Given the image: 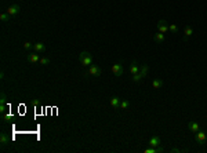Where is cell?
<instances>
[{
	"label": "cell",
	"mask_w": 207,
	"mask_h": 153,
	"mask_svg": "<svg viewBox=\"0 0 207 153\" xmlns=\"http://www.w3.org/2000/svg\"><path fill=\"white\" fill-rule=\"evenodd\" d=\"M79 61L83 66H90V65H93V55L88 51H82L79 54Z\"/></svg>",
	"instance_id": "6da1fadb"
},
{
	"label": "cell",
	"mask_w": 207,
	"mask_h": 153,
	"mask_svg": "<svg viewBox=\"0 0 207 153\" xmlns=\"http://www.w3.org/2000/svg\"><path fill=\"white\" fill-rule=\"evenodd\" d=\"M101 73H102V70H101V68L98 66V65H90L88 66V70H87V75H90V76H94V77H100Z\"/></svg>",
	"instance_id": "7a4b0ae2"
},
{
	"label": "cell",
	"mask_w": 207,
	"mask_h": 153,
	"mask_svg": "<svg viewBox=\"0 0 207 153\" xmlns=\"http://www.w3.org/2000/svg\"><path fill=\"white\" fill-rule=\"evenodd\" d=\"M157 32H162V33L169 32V24H167L166 19H159V22H157Z\"/></svg>",
	"instance_id": "3957f363"
},
{
	"label": "cell",
	"mask_w": 207,
	"mask_h": 153,
	"mask_svg": "<svg viewBox=\"0 0 207 153\" xmlns=\"http://www.w3.org/2000/svg\"><path fill=\"white\" fill-rule=\"evenodd\" d=\"M111 69H112V73L116 77H120L122 75H123V65L120 64V62H119V64L112 65V68H111Z\"/></svg>",
	"instance_id": "277c9868"
},
{
	"label": "cell",
	"mask_w": 207,
	"mask_h": 153,
	"mask_svg": "<svg viewBox=\"0 0 207 153\" xmlns=\"http://www.w3.org/2000/svg\"><path fill=\"white\" fill-rule=\"evenodd\" d=\"M26 59H28V62H31V64H36L40 61V55H39V52H29L28 55H26Z\"/></svg>",
	"instance_id": "5b68a950"
},
{
	"label": "cell",
	"mask_w": 207,
	"mask_h": 153,
	"mask_svg": "<svg viewBox=\"0 0 207 153\" xmlns=\"http://www.w3.org/2000/svg\"><path fill=\"white\" fill-rule=\"evenodd\" d=\"M195 138H196V141L199 142V145H203L204 141H206V133L202 131V130H199L197 133H195Z\"/></svg>",
	"instance_id": "8992f818"
},
{
	"label": "cell",
	"mask_w": 207,
	"mask_h": 153,
	"mask_svg": "<svg viewBox=\"0 0 207 153\" xmlns=\"http://www.w3.org/2000/svg\"><path fill=\"white\" fill-rule=\"evenodd\" d=\"M149 145L152 148H157V146H162V139L159 135H153L151 139H149Z\"/></svg>",
	"instance_id": "52a82bcc"
},
{
	"label": "cell",
	"mask_w": 207,
	"mask_h": 153,
	"mask_svg": "<svg viewBox=\"0 0 207 153\" xmlns=\"http://www.w3.org/2000/svg\"><path fill=\"white\" fill-rule=\"evenodd\" d=\"M21 11V7L18 6V4H13V6H10L8 8H7V14H10L11 17H14V15H17V14Z\"/></svg>",
	"instance_id": "ba28073f"
},
{
	"label": "cell",
	"mask_w": 207,
	"mask_h": 153,
	"mask_svg": "<svg viewBox=\"0 0 207 153\" xmlns=\"http://www.w3.org/2000/svg\"><path fill=\"white\" fill-rule=\"evenodd\" d=\"M120 102H122V99H120L119 97H112V98L109 99V103H111V106H112L113 109H116V110H119Z\"/></svg>",
	"instance_id": "9c48e42d"
},
{
	"label": "cell",
	"mask_w": 207,
	"mask_h": 153,
	"mask_svg": "<svg viewBox=\"0 0 207 153\" xmlns=\"http://www.w3.org/2000/svg\"><path fill=\"white\" fill-rule=\"evenodd\" d=\"M192 35H193V28L192 26H185V29H184V40H188Z\"/></svg>",
	"instance_id": "30bf717a"
},
{
	"label": "cell",
	"mask_w": 207,
	"mask_h": 153,
	"mask_svg": "<svg viewBox=\"0 0 207 153\" xmlns=\"http://www.w3.org/2000/svg\"><path fill=\"white\" fill-rule=\"evenodd\" d=\"M188 128L192 131V133H197V131L200 130V126H199V123H196V121H189Z\"/></svg>",
	"instance_id": "8fae6325"
},
{
	"label": "cell",
	"mask_w": 207,
	"mask_h": 153,
	"mask_svg": "<svg viewBox=\"0 0 207 153\" xmlns=\"http://www.w3.org/2000/svg\"><path fill=\"white\" fill-rule=\"evenodd\" d=\"M8 142H10L8 135H7L6 133H1V134H0V143H1V148H4L6 145H8Z\"/></svg>",
	"instance_id": "7c38bea8"
},
{
	"label": "cell",
	"mask_w": 207,
	"mask_h": 153,
	"mask_svg": "<svg viewBox=\"0 0 207 153\" xmlns=\"http://www.w3.org/2000/svg\"><path fill=\"white\" fill-rule=\"evenodd\" d=\"M153 40H155L156 43H163L164 40H166V36H164V33L157 32V33H155V36H153Z\"/></svg>",
	"instance_id": "4fadbf2b"
},
{
	"label": "cell",
	"mask_w": 207,
	"mask_h": 153,
	"mask_svg": "<svg viewBox=\"0 0 207 153\" xmlns=\"http://www.w3.org/2000/svg\"><path fill=\"white\" fill-rule=\"evenodd\" d=\"M33 50L40 54V52H44V51H46V46H44L43 43H40V41H39V43H35V46H33Z\"/></svg>",
	"instance_id": "5bb4252c"
},
{
	"label": "cell",
	"mask_w": 207,
	"mask_h": 153,
	"mask_svg": "<svg viewBox=\"0 0 207 153\" xmlns=\"http://www.w3.org/2000/svg\"><path fill=\"white\" fill-rule=\"evenodd\" d=\"M138 72H139V66H138L137 61H133L131 65H130V73H131V75H135Z\"/></svg>",
	"instance_id": "9a60e30c"
},
{
	"label": "cell",
	"mask_w": 207,
	"mask_h": 153,
	"mask_svg": "<svg viewBox=\"0 0 207 153\" xmlns=\"http://www.w3.org/2000/svg\"><path fill=\"white\" fill-rule=\"evenodd\" d=\"M148 70H149V66H148L146 64L141 65V68H139V75L142 76V79H144V77L148 75Z\"/></svg>",
	"instance_id": "2e32d148"
},
{
	"label": "cell",
	"mask_w": 207,
	"mask_h": 153,
	"mask_svg": "<svg viewBox=\"0 0 207 153\" xmlns=\"http://www.w3.org/2000/svg\"><path fill=\"white\" fill-rule=\"evenodd\" d=\"M162 86H163V80H162V79H155V80L152 82V87H153V88L157 90V88H160Z\"/></svg>",
	"instance_id": "e0dca14e"
},
{
	"label": "cell",
	"mask_w": 207,
	"mask_h": 153,
	"mask_svg": "<svg viewBox=\"0 0 207 153\" xmlns=\"http://www.w3.org/2000/svg\"><path fill=\"white\" fill-rule=\"evenodd\" d=\"M39 64H40V65H43V66H46V65H49V64H50V58H47V57H42V58H40V61H39Z\"/></svg>",
	"instance_id": "ac0fdd59"
},
{
	"label": "cell",
	"mask_w": 207,
	"mask_h": 153,
	"mask_svg": "<svg viewBox=\"0 0 207 153\" xmlns=\"http://www.w3.org/2000/svg\"><path fill=\"white\" fill-rule=\"evenodd\" d=\"M128 106H130V103H128V101H126V99H123V101L120 102V109H123V110H127V109H128Z\"/></svg>",
	"instance_id": "d6986e66"
},
{
	"label": "cell",
	"mask_w": 207,
	"mask_h": 153,
	"mask_svg": "<svg viewBox=\"0 0 207 153\" xmlns=\"http://www.w3.org/2000/svg\"><path fill=\"white\" fill-rule=\"evenodd\" d=\"M10 17H11L10 14H7V13H3V14H1V15H0V19H1L3 22H7V21L10 19Z\"/></svg>",
	"instance_id": "ffe728a7"
},
{
	"label": "cell",
	"mask_w": 207,
	"mask_h": 153,
	"mask_svg": "<svg viewBox=\"0 0 207 153\" xmlns=\"http://www.w3.org/2000/svg\"><path fill=\"white\" fill-rule=\"evenodd\" d=\"M169 31L173 33H177L178 32V26H177L176 24H171V25H169Z\"/></svg>",
	"instance_id": "44dd1931"
},
{
	"label": "cell",
	"mask_w": 207,
	"mask_h": 153,
	"mask_svg": "<svg viewBox=\"0 0 207 153\" xmlns=\"http://www.w3.org/2000/svg\"><path fill=\"white\" fill-rule=\"evenodd\" d=\"M33 43H31V41H24V48L25 50H32L33 48Z\"/></svg>",
	"instance_id": "7402d4cb"
},
{
	"label": "cell",
	"mask_w": 207,
	"mask_h": 153,
	"mask_svg": "<svg viewBox=\"0 0 207 153\" xmlns=\"http://www.w3.org/2000/svg\"><path fill=\"white\" fill-rule=\"evenodd\" d=\"M6 99H7V95L4 92H1L0 94V103H6Z\"/></svg>",
	"instance_id": "603a6c76"
},
{
	"label": "cell",
	"mask_w": 207,
	"mask_h": 153,
	"mask_svg": "<svg viewBox=\"0 0 207 153\" xmlns=\"http://www.w3.org/2000/svg\"><path fill=\"white\" fill-rule=\"evenodd\" d=\"M145 153H157V150H156V148H148V149H145L144 150Z\"/></svg>",
	"instance_id": "cb8c5ba5"
},
{
	"label": "cell",
	"mask_w": 207,
	"mask_h": 153,
	"mask_svg": "<svg viewBox=\"0 0 207 153\" xmlns=\"http://www.w3.org/2000/svg\"><path fill=\"white\" fill-rule=\"evenodd\" d=\"M0 112H1V113L6 112V103H0Z\"/></svg>",
	"instance_id": "d4e9b609"
},
{
	"label": "cell",
	"mask_w": 207,
	"mask_h": 153,
	"mask_svg": "<svg viewBox=\"0 0 207 153\" xmlns=\"http://www.w3.org/2000/svg\"><path fill=\"white\" fill-rule=\"evenodd\" d=\"M181 152H184V150L178 149V148H173V149H171V153H181Z\"/></svg>",
	"instance_id": "484cf974"
},
{
	"label": "cell",
	"mask_w": 207,
	"mask_h": 153,
	"mask_svg": "<svg viewBox=\"0 0 207 153\" xmlns=\"http://www.w3.org/2000/svg\"><path fill=\"white\" fill-rule=\"evenodd\" d=\"M11 119H13L11 115H4V120H11Z\"/></svg>",
	"instance_id": "4316f807"
},
{
	"label": "cell",
	"mask_w": 207,
	"mask_h": 153,
	"mask_svg": "<svg viewBox=\"0 0 207 153\" xmlns=\"http://www.w3.org/2000/svg\"><path fill=\"white\" fill-rule=\"evenodd\" d=\"M32 105H33V106H38V105H40V102L35 99V101H32Z\"/></svg>",
	"instance_id": "83f0119b"
},
{
	"label": "cell",
	"mask_w": 207,
	"mask_h": 153,
	"mask_svg": "<svg viewBox=\"0 0 207 153\" xmlns=\"http://www.w3.org/2000/svg\"><path fill=\"white\" fill-rule=\"evenodd\" d=\"M0 79H1V80H4V72H1V73H0Z\"/></svg>",
	"instance_id": "f1b7e54d"
}]
</instances>
